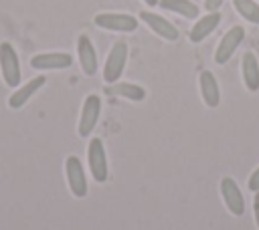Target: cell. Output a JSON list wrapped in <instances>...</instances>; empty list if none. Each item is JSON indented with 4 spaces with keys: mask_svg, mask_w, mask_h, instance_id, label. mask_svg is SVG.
<instances>
[{
    "mask_svg": "<svg viewBox=\"0 0 259 230\" xmlns=\"http://www.w3.org/2000/svg\"><path fill=\"white\" fill-rule=\"evenodd\" d=\"M73 63L71 54L67 52H40L30 59V67L38 71H59V69H69Z\"/></svg>",
    "mask_w": 259,
    "mask_h": 230,
    "instance_id": "cell-9",
    "label": "cell"
},
{
    "mask_svg": "<svg viewBox=\"0 0 259 230\" xmlns=\"http://www.w3.org/2000/svg\"><path fill=\"white\" fill-rule=\"evenodd\" d=\"M125 61H127V44L123 40H117L109 54H107V61H105V67H103V79L105 83L113 85L121 73H123V67H125Z\"/></svg>",
    "mask_w": 259,
    "mask_h": 230,
    "instance_id": "cell-2",
    "label": "cell"
},
{
    "mask_svg": "<svg viewBox=\"0 0 259 230\" xmlns=\"http://www.w3.org/2000/svg\"><path fill=\"white\" fill-rule=\"evenodd\" d=\"M223 2H225V0H204V8H206L208 12H217V10L223 6Z\"/></svg>",
    "mask_w": 259,
    "mask_h": 230,
    "instance_id": "cell-20",
    "label": "cell"
},
{
    "mask_svg": "<svg viewBox=\"0 0 259 230\" xmlns=\"http://www.w3.org/2000/svg\"><path fill=\"white\" fill-rule=\"evenodd\" d=\"M99 113H101V99L97 95H89L85 99V103H83L79 125H77V131H79L81 137H87L95 129L97 119H99Z\"/></svg>",
    "mask_w": 259,
    "mask_h": 230,
    "instance_id": "cell-6",
    "label": "cell"
},
{
    "mask_svg": "<svg viewBox=\"0 0 259 230\" xmlns=\"http://www.w3.org/2000/svg\"><path fill=\"white\" fill-rule=\"evenodd\" d=\"M65 171H67V182H69V190L75 198H85L87 196V180H85V171L81 165V159L77 155H69L65 161Z\"/></svg>",
    "mask_w": 259,
    "mask_h": 230,
    "instance_id": "cell-5",
    "label": "cell"
},
{
    "mask_svg": "<svg viewBox=\"0 0 259 230\" xmlns=\"http://www.w3.org/2000/svg\"><path fill=\"white\" fill-rule=\"evenodd\" d=\"M93 22L99 28L105 30H115V32H134L138 28V20L130 14H119V12H103L93 18Z\"/></svg>",
    "mask_w": 259,
    "mask_h": 230,
    "instance_id": "cell-4",
    "label": "cell"
},
{
    "mask_svg": "<svg viewBox=\"0 0 259 230\" xmlns=\"http://www.w3.org/2000/svg\"><path fill=\"white\" fill-rule=\"evenodd\" d=\"M87 159H89V169L95 182L103 184L107 180V157H105V149H103V141L99 137H93L89 141V149H87Z\"/></svg>",
    "mask_w": 259,
    "mask_h": 230,
    "instance_id": "cell-3",
    "label": "cell"
},
{
    "mask_svg": "<svg viewBox=\"0 0 259 230\" xmlns=\"http://www.w3.org/2000/svg\"><path fill=\"white\" fill-rule=\"evenodd\" d=\"M77 54H79V63H81V69L87 77L95 75L97 73V52L93 48V42L87 34H81L77 38Z\"/></svg>",
    "mask_w": 259,
    "mask_h": 230,
    "instance_id": "cell-11",
    "label": "cell"
},
{
    "mask_svg": "<svg viewBox=\"0 0 259 230\" xmlns=\"http://www.w3.org/2000/svg\"><path fill=\"white\" fill-rule=\"evenodd\" d=\"M221 194H223L225 206L231 210V214H235V216L245 214V198H243V194H241V190L233 178L225 176L221 180Z\"/></svg>",
    "mask_w": 259,
    "mask_h": 230,
    "instance_id": "cell-8",
    "label": "cell"
},
{
    "mask_svg": "<svg viewBox=\"0 0 259 230\" xmlns=\"http://www.w3.org/2000/svg\"><path fill=\"white\" fill-rule=\"evenodd\" d=\"M249 190L251 192H259V167L251 174V178H249Z\"/></svg>",
    "mask_w": 259,
    "mask_h": 230,
    "instance_id": "cell-19",
    "label": "cell"
},
{
    "mask_svg": "<svg viewBox=\"0 0 259 230\" xmlns=\"http://www.w3.org/2000/svg\"><path fill=\"white\" fill-rule=\"evenodd\" d=\"M243 38H245L243 26H233L231 30H227V34L221 38V42H219V46H217L214 61H217L219 65H225V63L233 56V52L239 48V44L243 42Z\"/></svg>",
    "mask_w": 259,
    "mask_h": 230,
    "instance_id": "cell-7",
    "label": "cell"
},
{
    "mask_svg": "<svg viewBox=\"0 0 259 230\" xmlns=\"http://www.w3.org/2000/svg\"><path fill=\"white\" fill-rule=\"evenodd\" d=\"M107 91L113 93V95H119L123 99H130V101H142L146 97V91L140 85H134V83H119V85L109 87Z\"/></svg>",
    "mask_w": 259,
    "mask_h": 230,
    "instance_id": "cell-17",
    "label": "cell"
},
{
    "mask_svg": "<svg viewBox=\"0 0 259 230\" xmlns=\"http://www.w3.org/2000/svg\"><path fill=\"white\" fill-rule=\"evenodd\" d=\"M233 4L245 20H249L253 24H259V4L255 0H233Z\"/></svg>",
    "mask_w": 259,
    "mask_h": 230,
    "instance_id": "cell-18",
    "label": "cell"
},
{
    "mask_svg": "<svg viewBox=\"0 0 259 230\" xmlns=\"http://www.w3.org/2000/svg\"><path fill=\"white\" fill-rule=\"evenodd\" d=\"M198 83H200V93H202L204 103L208 107H217L221 101V91H219V83H217L214 75L210 71H202L198 77Z\"/></svg>",
    "mask_w": 259,
    "mask_h": 230,
    "instance_id": "cell-14",
    "label": "cell"
},
{
    "mask_svg": "<svg viewBox=\"0 0 259 230\" xmlns=\"http://www.w3.org/2000/svg\"><path fill=\"white\" fill-rule=\"evenodd\" d=\"M0 69H2V79L8 87L20 85V63L10 42H0Z\"/></svg>",
    "mask_w": 259,
    "mask_h": 230,
    "instance_id": "cell-1",
    "label": "cell"
},
{
    "mask_svg": "<svg viewBox=\"0 0 259 230\" xmlns=\"http://www.w3.org/2000/svg\"><path fill=\"white\" fill-rule=\"evenodd\" d=\"M253 214H255V224L259 228V192H255V200H253Z\"/></svg>",
    "mask_w": 259,
    "mask_h": 230,
    "instance_id": "cell-21",
    "label": "cell"
},
{
    "mask_svg": "<svg viewBox=\"0 0 259 230\" xmlns=\"http://www.w3.org/2000/svg\"><path fill=\"white\" fill-rule=\"evenodd\" d=\"M45 81H47V79L40 75V77H34L32 81H28L26 85L18 87V89L10 95L8 105H10L12 109H20V107H22V105H24V103H26V101H28V99H30V97H32V95H34V93L45 85Z\"/></svg>",
    "mask_w": 259,
    "mask_h": 230,
    "instance_id": "cell-12",
    "label": "cell"
},
{
    "mask_svg": "<svg viewBox=\"0 0 259 230\" xmlns=\"http://www.w3.org/2000/svg\"><path fill=\"white\" fill-rule=\"evenodd\" d=\"M158 6H162L164 10L176 12L184 18H196L198 16V6L192 4L190 0H160Z\"/></svg>",
    "mask_w": 259,
    "mask_h": 230,
    "instance_id": "cell-16",
    "label": "cell"
},
{
    "mask_svg": "<svg viewBox=\"0 0 259 230\" xmlns=\"http://www.w3.org/2000/svg\"><path fill=\"white\" fill-rule=\"evenodd\" d=\"M241 71H243V81L249 91H259V61L255 59L253 52H245L241 61Z\"/></svg>",
    "mask_w": 259,
    "mask_h": 230,
    "instance_id": "cell-15",
    "label": "cell"
},
{
    "mask_svg": "<svg viewBox=\"0 0 259 230\" xmlns=\"http://www.w3.org/2000/svg\"><path fill=\"white\" fill-rule=\"evenodd\" d=\"M144 2H146L148 6H158V2H160V0H144Z\"/></svg>",
    "mask_w": 259,
    "mask_h": 230,
    "instance_id": "cell-22",
    "label": "cell"
},
{
    "mask_svg": "<svg viewBox=\"0 0 259 230\" xmlns=\"http://www.w3.org/2000/svg\"><path fill=\"white\" fill-rule=\"evenodd\" d=\"M219 22H221V14H219V12H208L206 16L198 18V20L194 22L192 30H190V40H192V42H202V40L219 26Z\"/></svg>",
    "mask_w": 259,
    "mask_h": 230,
    "instance_id": "cell-13",
    "label": "cell"
},
{
    "mask_svg": "<svg viewBox=\"0 0 259 230\" xmlns=\"http://www.w3.org/2000/svg\"><path fill=\"white\" fill-rule=\"evenodd\" d=\"M140 18L158 34V36H162L164 40H178V28L170 22V20H166V18H162L160 14H154V12H148V10H142L140 12Z\"/></svg>",
    "mask_w": 259,
    "mask_h": 230,
    "instance_id": "cell-10",
    "label": "cell"
}]
</instances>
